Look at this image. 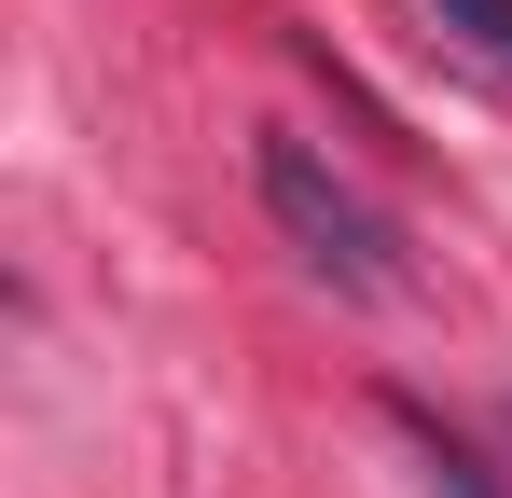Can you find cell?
Segmentation results:
<instances>
[{
	"label": "cell",
	"mask_w": 512,
	"mask_h": 498,
	"mask_svg": "<svg viewBox=\"0 0 512 498\" xmlns=\"http://www.w3.org/2000/svg\"><path fill=\"white\" fill-rule=\"evenodd\" d=\"M443 28H457L471 56H499V70H512V0H443Z\"/></svg>",
	"instance_id": "obj_3"
},
{
	"label": "cell",
	"mask_w": 512,
	"mask_h": 498,
	"mask_svg": "<svg viewBox=\"0 0 512 498\" xmlns=\"http://www.w3.org/2000/svg\"><path fill=\"white\" fill-rule=\"evenodd\" d=\"M388 415L416 429V457H429V498H499V485H485V471H471V443H457V429H429L416 402H388Z\"/></svg>",
	"instance_id": "obj_2"
},
{
	"label": "cell",
	"mask_w": 512,
	"mask_h": 498,
	"mask_svg": "<svg viewBox=\"0 0 512 498\" xmlns=\"http://www.w3.org/2000/svg\"><path fill=\"white\" fill-rule=\"evenodd\" d=\"M263 208H277V236H291V263L319 291H346V305L402 291V236L374 222V194L346 166H319V139H263Z\"/></svg>",
	"instance_id": "obj_1"
}]
</instances>
